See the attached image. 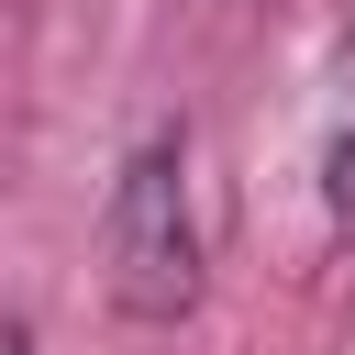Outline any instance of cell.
<instances>
[{
  "label": "cell",
  "instance_id": "3957f363",
  "mask_svg": "<svg viewBox=\"0 0 355 355\" xmlns=\"http://www.w3.org/2000/svg\"><path fill=\"white\" fill-rule=\"evenodd\" d=\"M0 355H33V333H22V322H0Z\"/></svg>",
  "mask_w": 355,
  "mask_h": 355
},
{
  "label": "cell",
  "instance_id": "6da1fadb",
  "mask_svg": "<svg viewBox=\"0 0 355 355\" xmlns=\"http://www.w3.org/2000/svg\"><path fill=\"white\" fill-rule=\"evenodd\" d=\"M100 255H111V300L133 322H189L200 311V211H189V144L178 133L133 144V166L111 178Z\"/></svg>",
  "mask_w": 355,
  "mask_h": 355
},
{
  "label": "cell",
  "instance_id": "7a4b0ae2",
  "mask_svg": "<svg viewBox=\"0 0 355 355\" xmlns=\"http://www.w3.org/2000/svg\"><path fill=\"white\" fill-rule=\"evenodd\" d=\"M322 200H333V233H355V122H344L333 155H322Z\"/></svg>",
  "mask_w": 355,
  "mask_h": 355
}]
</instances>
